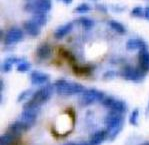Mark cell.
Wrapping results in <instances>:
<instances>
[{"instance_id":"obj_1","label":"cell","mask_w":149,"mask_h":145,"mask_svg":"<svg viewBox=\"0 0 149 145\" xmlns=\"http://www.w3.org/2000/svg\"><path fill=\"white\" fill-rule=\"evenodd\" d=\"M54 90V84L44 85L42 88L38 89L36 92H34V94L31 96L30 99L23 105V109H26V108H40L41 105L46 103L51 98Z\"/></svg>"},{"instance_id":"obj_2","label":"cell","mask_w":149,"mask_h":145,"mask_svg":"<svg viewBox=\"0 0 149 145\" xmlns=\"http://www.w3.org/2000/svg\"><path fill=\"white\" fill-rule=\"evenodd\" d=\"M54 86L56 92L61 96H72L81 94L85 90L82 84H79L77 82H70L64 79L57 80L54 83Z\"/></svg>"},{"instance_id":"obj_3","label":"cell","mask_w":149,"mask_h":145,"mask_svg":"<svg viewBox=\"0 0 149 145\" xmlns=\"http://www.w3.org/2000/svg\"><path fill=\"white\" fill-rule=\"evenodd\" d=\"M105 96L106 95L102 91L97 90V89H87L81 93V96L79 98V103L81 106H88V105H91L95 102H101Z\"/></svg>"},{"instance_id":"obj_4","label":"cell","mask_w":149,"mask_h":145,"mask_svg":"<svg viewBox=\"0 0 149 145\" xmlns=\"http://www.w3.org/2000/svg\"><path fill=\"white\" fill-rule=\"evenodd\" d=\"M52 8V0H33L27 2L24 6L25 11L30 12L32 14L35 13H47Z\"/></svg>"},{"instance_id":"obj_5","label":"cell","mask_w":149,"mask_h":145,"mask_svg":"<svg viewBox=\"0 0 149 145\" xmlns=\"http://www.w3.org/2000/svg\"><path fill=\"white\" fill-rule=\"evenodd\" d=\"M146 73L141 70L139 67H133V66H125L121 70V76L127 81H132L135 83L142 82L145 78Z\"/></svg>"},{"instance_id":"obj_6","label":"cell","mask_w":149,"mask_h":145,"mask_svg":"<svg viewBox=\"0 0 149 145\" xmlns=\"http://www.w3.org/2000/svg\"><path fill=\"white\" fill-rule=\"evenodd\" d=\"M72 127H73V118L66 112V113L61 114L57 118L56 122H55L54 129L56 130L57 134L65 135L72 130Z\"/></svg>"},{"instance_id":"obj_7","label":"cell","mask_w":149,"mask_h":145,"mask_svg":"<svg viewBox=\"0 0 149 145\" xmlns=\"http://www.w3.org/2000/svg\"><path fill=\"white\" fill-rule=\"evenodd\" d=\"M123 120H124V117L122 113L109 111V113L105 117V125H106L107 132H110L117 128H122Z\"/></svg>"},{"instance_id":"obj_8","label":"cell","mask_w":149,"mask_h":145,"mask_svg":"<svg viewBox=\"0 0 149 145\" xmlns=\"http://www.w3.org/2000/svg\"><path fill=\"white\" fill-rule=\"evenodd\" d=\"M22 39H23V31L18 27H12L6 33L4 37V43L6 45H12L21 41Z\"/></svg>"},{"instance_id":"obj_9","label":"cell","mask_w":149,"mask_h":145,"mask_svg":"<svg viewBox=\"0 0 149 145\" xmlns=\"http://www.w3.org/2000/svg\"><path fill=\"white\" fill-rule=\"evenodd\" d=\"M39 111L40 108H26V109H23L20 120H22L31 128L33 126V124L35 123L36 119H37Z\"/></svg>"},{"instance_id":"obj_10","label":"cell","mask_w":149,"mask_h":145,"mask_svg":"<svg viewBox=\"0 0 149 145\" xmlns=\"http://www.w3.org/2000/svg\"><path fill=\"white\" fill-rule=\"evenodd\" d=\"M126 49L128 51H134V50H148V45L144 40L140 38H132L126 42Z\"/></svg>"},{"instance_id":"obj_11","label":"cell","mask_w":149,"mask_h":145,"mask_svg":"<svg viewBox=\"0 0 149 145\" xmlns=\"http://www.w3.org/2000/svg\"><path fill=\"white\" fill-rule=\"evenodd\" d=\"M29 128L30 127H29L26 123H24L22 120H17L9 126L7 132L11 133V134L14 135L16 137H19L21 134H23L24 132H26Z\"/></svg>"},{"instance_id":"obj_12","label":"cell","mask_w":149,"mask_h":145,"mask_svg":"<svg viewBox=\"0 0 149 145\" xmlns=\"http://www.w3.org/2000/svg\"><path fill=\"white\" fill-rule=\"evenodd\" d=\"M23 29L26 34H28L31 37H37L41 33V26L32 19L27 20L23 23Z\"/></svg>"},{"instance_id":"obj_13","label":"cell","mask_w":149,"mask_h":145,"mask_svg":"<svg viewBox=\"0 0 149 145\" xmlns=\"http://www.w3.org/2000/svg\"><path fill=\"white\" fill-rule=\"evenodd\" d=\"M30 79H31V83L33 85H43L49 81L50 77L46 73L34 70L32 71L30 74Z\"/></svg>"},{"instance_id":"obj_14","label":"cell","mask_w":149,"mask_h":145,"mask_svg":"<svg viewBox=\"0 0 149 145\" xmlns=\"http://www.w3.org/2000/svg\"><path fill=\"white\" fill-rule=\"evenodd\" d=\"M53 49L48 43H41L36 49V55L40 60H46L52 56Z\"/></svg>"},{"instance_id":"obj_15","label":"cell","mask_w":149,"mask_h":145,"mask_svg":"<svg viewBox=\"0 0 149 145\" xmlns=\"http://www.w3.org/2000/svg\"><path fill=\"white\" fill-rule=\"evenodd\" d=\"M138 67L143 70L145 73L149 72V51L142 50L139 51L138 55Z\"/></svg>"},{"instance_id":"obj_16","label":"cell","mask_w":149,"mask_h":145,"mask_svg":"<svg viewBox=\"0 0 149 145\" xmlns=\"http://www.w3.org/2000/svg\"><path fill=\"white\" fill-rule=\"evenodd\" d=\"M73 29V23L72 22H68L66 24H63L61 26H59L56 30L54 31V37L56 39H62L65 37L66 35L70 33Z\"/></svg>"},{"instance_id":"obj_17","label":"cell","mask_w":149,"mask_h":145,"mask_svg":"<svg viewBox=\"0 0 149 145\" xmlns=\"http://www.w3.org/2000/svg\"><path fill=\"white\" fill-rule=\"evenodd\" d=\"M106 138H108V132L107 130H99L95 132L90 137L88 141L89 145H100Z\"/></svg>"},{"instance_id":"obj_18","label":"cell","mask_w":149,"mask_h":145,"mask_svg":"<svg viewBox=\"0 0 149 145\" xmlns=\"http://www.w3.org/2000/svg\"><path fill=\"white\" fill-rule=\"evenodd\" d=\"M22 60V58H18V57H14V56H10V57H7L1 64V71L3 72L7 73L9 71L12 70L13 68V65H17L20 61Z\"/></svg>"},{"instance_id":"obj_19","label":"cell","mask_w":149,"mask_h":145,"mask_svg":"<svg viewBox=\"0 0 149 145\" xmlns=\"http://www.w3.org/2000/svg\"><path fill=\"white\" fill-rule=\"evenodd\" d=\"M109 111H114V112L124 114L125 112L127 111V104L122 100L114 99L113 103H112L111 106L109 107Z\"/></svg>"},{"instance_id":"obj_20","label":"cell","mask_w":149,"mask_h":145,"mask_svg":"<svg viewBox=\"0 0 149 145\" xmlns=\"http://www.w3.org/2000/svg\"><path fill=\"white\" fill-rule=\"evenodd\" d=\"M108 24H109V26L111 27L112 30L117 32V33L120 34V35H124L126 33V28L122 23L116 21V20H110L108 22Z\"/></svg>"},{"instance_id":"obj_21","label":"cell","mask_w":149,"mask_h":145,"mask_svg":"<svg viewBox=\"0 0 149 145\" xmlns=\"http://www.w3.org/2000/svg\"><path fill=\"white\" fill-rule=\"evenodd\" d=\"M17 138L18 137L12 135L11 133L6 132L5 134L1 135L0 137V145H13Z\"/></svg>"},{"instance_id":"obj_22","label":"cell","mask_w":149,"mask_h":145,"mask_svg":"<svg viewBox=\"0 0 149 145\" xmlns=\"http://www.w3.org/2000/svg\"><path fill=\"white\" fill-rule=\"evenodd\" d=\"M32 20H34L38 25H40L41 27L45 26L48 21V17L46 13H35L32 15Z\"/></svg>"},{"instance_id":"obj_23","label":"cell","mask_w":149,"mask_h":145,"mask_svg":"<svg viewBox=\"0 0 149 145\" xmlns=\"http://www.w3.org/2000/svg\"><path fill=\"white\" fill-rule=\"evenodd\" d=\"M77 22L83 27L85 30H90L94 27V21L90 18H87V17H80L77 19Z\"/></svg>"},{"instance_id":"obj_24","label":"cell","mask_w":149,"mask_h":145,"mask_svg":"<svg viewBox=\"0 0 149 145\" xmlns=\"http://www.w3.org/2000/svg\"><path fill=\"white\" fill-rule=\"evenodd\" d=\"M91 6L89 5V4L87 3H81L79 4V5H77L75 9L73 11H74L75 13H77V14H84V13H87L89 12V11H91Z\"/></svg>"},{"instance_id":"obj_25","label":"cell","mask_w":149,"mask_h":145,"mask_svg":"<svg viewBox=\"0 0 149 145\" xmlns=\"http://www.w3.org/2000/svg\"><path fill=\"white\" fill-rule=\"evenodd\" d=\"M30 68H31V64L29 63L28 61L24 60V59H22V60L17 64V71H19V72H22V73L27 72L28 70H30Z\"/></svg>"},{"instance_id":"obj_26","label":"cell","mask_w":149,"mask_h":145,"mask_svg":"<svg viewBox=\"0 0 149 145\" xmlns=\"http://www.w3.org/2000/svg\"><path fill=\"white\" fill-rule=\"evenodd\" d=\"M138 117H139V110L137 108H135L133 111L131 112L129 116V122L131 125L136 126L138 124Z\"/></svg>"},{"instance_id":"obj_27","label":"cell","mask_w":149,"mask_h":145,"mask_svg":"<svg viewBox=\"0 0 149 145\" xmlns=\"http://www.w3.org/2000/svg\"><path fill=\"white\" fill-rule=\"evenodd\" d=\"M131 15L133 17H142V16H144V9L141 6L134 7L131 11Z\"/></svg>"},{"instance_id":"obj_28","label":"cell","mask_w":149,"mask_h":145,"mask_svg":"<svg viewBox=\"0 0 149 145\" xmlns=\"http://www.w3.org/2000/svg\"><path fill=\"white\" fill-rule=\"evenodd\" d=\"M30 94H31V90H30V89L22 91L21 93L19 94V96H18L17 101H18V102H22V101H24L27 97H28V96H32V95H30Z\"/></svg>"},{"instance_id":"obj_29","label":"cell","mask_w":149,"mask_h":145,"mask_svg":"<svg viewBox=\"0 0 149 145\" xmlns=\"http://www.w3.org/2000/svg\"><path fill=\"white\" fill-rule=\"evenodd\" d=\"M116 76V73L114 71H108L104 74V77L105 78H113Z\"/></svg>"},{"instance_id":"obj_30","label":"cell","mask_w":149,"mask_h":145,"mask_svg":"<svg viewBox=\"0 0 149 145\" xmlns=\"http://www.w3.org/2000/svg\"><path fill=\"white\" fill-rule=\"evenodd\" d=\"M144 18L149 20V6L144 9Z\"/></svg>"},{"instance_id":"obj_31","label":"cell","mask_w":149,"mask_h":145,"mask_svg":"<svg viewBox=\"0 0 149 145\" xmlns=\"http://www.w3.org/2000/svg\"><path fill=\"white\" fill-rule=\"evenodd\" d=\"M61 1H62L64 4H71L73 0H61Z\"/></svg>"},{"instance_id":"obj_32","label":"cell","mask_w":149,"mask_h":145,"mask_svg":"<svg viewBox=\"0 0 149 145\" xmlns=\"http://www.w3.org/2000/svg\"><path fill=\"white\" fill-rule=\"evenodd\" d=\"M65 145H78V144L74 143V142H69V143H66Z\"/></svg>"},{"instance_id":"obj_33","label":"cell","mask_w":149,"mask_h":145,"mask_svg":"<svg viewBox=\"0 0 149 145\" xmlns=\"http://www.w3.org/2000/svg\"><path fill=\"white\" fill-rule=\"evenodd\" d=\"M146 114H149V104L147 106V109H146Z\"/></svg>"},{"instance_id":"obj_34","label":"cell","mask_w":149,"mask_h":145,"mask_svg":"<svg viewBox=\"0 0 149 145\" xmlns=\"http://www.w3.org/2000/svg\"><path fill=\"white\" fill-rule=\"evenodd\" d=\"M78 145H89V144H88V142H83V143L78 144Z\"/></svg>"},{"instance_id":"obj_35","label":"cell","mask_w":149,"mask_h":145,"mask_svg":"<svg viewBox=\"0 0 149 145\" xmlns=\"http://www.w3.org/2000/svg\"><path fill=\"white\" fill-rule=\"evenodd\" d=\"M27 2H30V1H33V0H26Z\"/></svg>"},{"instance_id":"obj_36","label":"cell","mask_w":149,"mask_h":145,"mask_svg":"<svg viewBox=\"0 0 149 145\" xmlns=\"http://www.w3.org/2000/svg\"><path fill=\"white\" fill-rule=\"evenodd\" d=\"M143 145H149V143H147V144H143Z\"/></svg>"},{"instance_id":"obj_37","label":"cell","mask_w":149,"mask_h":145,"mask_svg":"<svg viewBox=\"0 0 149 145\" xmlns=\"http://www.w3.org/2000/svg\"><path fill=\"white\" fill-rule=\"evenodd\" d=\"M13 145H14V144H13Z\"/></svg>"}]
</instances>
